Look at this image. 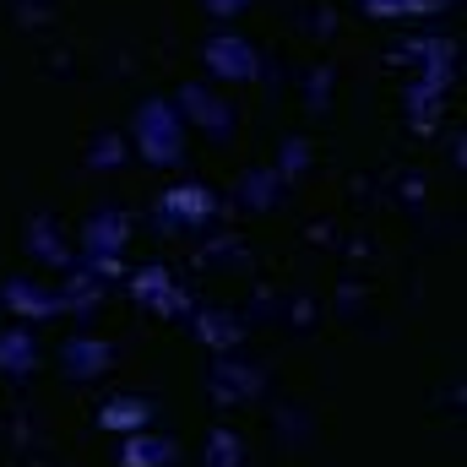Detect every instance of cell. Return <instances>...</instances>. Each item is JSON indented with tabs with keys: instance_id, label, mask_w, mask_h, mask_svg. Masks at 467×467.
I'll return each instance as SVG.
<instances>
[{
	"instance_id": "cell-4",
	"label": "cell",
	"mask_w": 467,
	"mask_h": 467,
	"mask_svg": "<svg viewBox=\"0 0 467 467\" xmlns=\"http://www.w3.org/2000/svg\"><path fill=\"white\" fill-rule=\"evenodd\" d=\"M104 424H147V408H136V402H115V413H104Z\"/></svg>"
},
{
	"instance_id": "cell-1",
	"label": "cell",
	"mask_w": 467,
	"mask_h": 467,
	"mask_svg": "<svg viewBox=\"0 0 467 467\" xmlns=\"http://www.w3.org/2000/svg\"><path fill=\"white\" fill-rule=\"evenodd\" d=\"M136 136H141V147H147L152 163H169L180 152V119H174L169 104H147L141 119H136Z\"/></svg>"
},
{
	"instance_id": "cell-2",
	"label": "cell",
	"mask_w": 467,
	"mask_h": 467,
	"mask_svg": "<svg viewBox=\"0 0 467 467\" xmlns=\"http://www.w3.org/2000/svg\"><path fill=\"white\" fill-rule=\"evenodd\" d=\"M207 55H213V71H218V77H255L250 49H244V44H234V38H218Z\"/></svg>"
},
{
	"instance_id": "cell-5",
	"label": "cell",
	"mask_w": 467,
	"mask_h": 467,
	"mask_svg": "<svg viewBox=\"0 0 467 467\" xmlns=\"http://www.w3.org/2000/svg\"><path fill=\"white\" fill-rule=\"evenodd\" d=\"M397 5H402V11H413V5H430V0H369V11H375V16H391Z\"/></svg>"
},
{
	"instance_id": "cell-3",
	"label": "cell",
	"mask_w": 467,
	"mask_h": 467,
	"mask_svg": "<svg viewBox=\"0 0 467 467\" xmlns=\"http://www.w3.org/2000/svg\"><path fill=\"white\" fill-rule=\"evenodd\" d=\"M125 462H130V467H158V462H169V446H163V441H147V446L136 441Z\"/></svg>"
}]
</instances>
